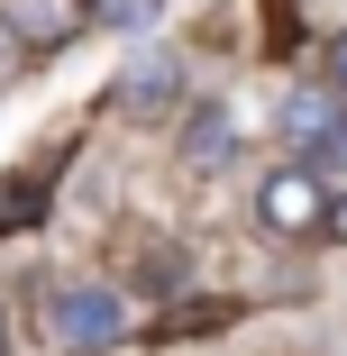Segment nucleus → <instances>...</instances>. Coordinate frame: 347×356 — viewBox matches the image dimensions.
Segmentation results:
<instances>
[{"instance_id":"3","label":"nucleus","mask_w":347,"mask_h":356,"mask_svg":"<svg viewBox=\"0 0 347 356\" xmlns=\"http://www.w3.org/2000/svg\"><path fill=\"white\" fill-rule=\"evenodd\" d=\"M174 101H183V55H174V46H137V55L119 64V110L156 119V110H174Z\"/></svg>"},{"instance_id":"9","label":"nucleus","mask_w":347,"mask_h":356,"mask_svg":"<svg viewBox=\"0 0 347 356\" xmlns=\"http://www.w3.org/2000/svg\"><path fill=\"white\" fill-rule=\"evenodd\" d=\"M329 92H347V28L329 37Z\"/></svg>"},{"instance_id":"4","label":"nucleus","mask_w":347,"mask_h":356,"mask_svg":"<svg viewBox=\"0 0 347 356\" xmlns=\"http://www.w3.org/2000/svg\"><path fill=\"white\" fill-rule=\"evenodd\" d=\"M0 28H10L19 46H64V37L92 28V10L83 0H0Z\"/></svg>"},{"instance_id":"8","label":"nucleus","mask_w":347,"mask_h":356,"mask_svg":"<svg viewBox=\"0 0 347 356\" xmlns=\"http://www.w3.org/2000/svg\"><path fill=\"white\" fill-rule=\"evenodd\" d=\"M293 165H311V174H347V119H338V128L320 137L311 156H293Z\"/></svg>"},{"instance_id":"7","label":"nucleus","mask_w":347,"mask_h":356,"mask_svg":"<svg viewBox=\"0 0 347 356\" xmlns=\"http://www.w3.org/2000/svg\"><path fill=\"white\" fill-rule=\"evenodd\" d=\"M83 10H92V28H156V10H165V0H83Z\"/></svg>"},{"instance_id":"2","label":"nucleus","mask_w":347,"mask_h":356,"mask_svg":"<svg viewBox=\"0 0 347 356\" xmlns=\"http://www.w3.org/2000/svg\"><path fill=\"white\" fill-rule=\"evenodd\" d=\"M329 183L311 174V165H274L265 183H256V220H265V238H311V229H329Z\"/></svg>"},{"instance_id":"5","label":"nucleus","mask_w":347,"mask_h":356,"mask_svg":"<svg viewBox=\"0 0 347 356\" xmlns=\"http://www.w3.org/2000/svg\"><path fill=\"white\" fill-rule=\"evenodd\" d=\"M338 119H347V92H293V101H284V147H293V156H311Z\"/></svg>"},{"instance_id":"6","label":"nucleus","mask_w":347,"mask_h":356,"mask_svg":"<svg viewBox=\"0 0 347 356\" xmlns=\"http://www.w3.org/2000/svg\"><path fill=\"white\" fill-rule=\"evenodd\" d=\"M229 147H238V110L201 101V110H192V128H183V165H201V174H211V165H220Z\"/></svg>"},{"instance_id":"10","label":"nucleus","mask_w":347,"mask_h":356,"mask_svg":"<svg viewBox=\"0 0 347 356\" xmlns=\"http://www.w3.org/2000/svg\"><path fill=\"white\" fill-rule=\"evenodd\" d=\"M320 238H338V247H347V192L329 201V229H320Z\"/></svg>"},{"instance_id":"1","label":"nucleus","mask_w":347,"mask_h":356,"mask_svg":"<svg viewBox=\"0 0 347 356\" xmlns=\"http://www.w3.org/2000/svg\"><path fill=\"white\" fill-rule=\"evenodd\" d=\"M137 320H128V293H110V283H83V274H64L46 283V338L64 356H92V347H119Z\"/></svg>"}]
</instances>
